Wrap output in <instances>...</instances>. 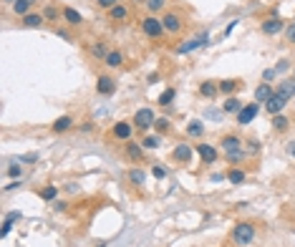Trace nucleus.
Listing matches in <instances>:
<instances>
[{
  "mask_svg": "<svg viewBox=\"0 0 295 247\" xmlns=\"http://www.w3.org/2000/svg\"><path fill=\"white\" fill-rule=\"evenodd\" d=\"M255 237H257V225L250 220H240L230 230V242L235 247H250L255 242Z\"/></svg>",
  "mask_w": 295,
  "mask_h": 247,
  "instance_id": "f257e3e1",
  "label": "nucleus"
},
{
  "mask_svg": "<svg viewBox=\"0 0 295 247\" xmlns=\"http://www.w3.org/2000/svg\"><path fill=\"white\" fill-rule=\"evenodd\" d=\"M139 28H142V33L147 36L149 41H161L164 38V23H161V15H144L142 20H139Z\"/></svg>",
  "mask_w": 295,
  "mask_h": 247,
  "instance_id": "f03ea898",
  "label": "nucleus"
},
{
  "mask_svg": "<svg viewBox=\"0 0 295 247\" xmlns=\"http://www.w3.org/2000/svg\"><path fill=\"white\" fill-rule=\"evenodd\" d=\"M154 121H156V114L144 106V109H137L134 111V116H132V123H134V129L139 131V134H149V131H154Z\"/></svg>",
  "mask_w": 295,
  "mask_h": 247,
  "instance_id": "7ed1b4c3",
  "label": "nucleus"
},
{
  "mask_svg": "<svg viewBox=\"0 0 295 247\" xmlns=\"http://www.w3.org/2000/svg\"><path fill=\"white\" fill-rule=\"evenodd\" d=\"M161 23H164V30L169 33V36H179L182 30H184V15L179 13V10H167L164 15H161Z\"/></svg>",
  "mask_w": 295,
  "mask_h": 247,
  "instance_id": "20e7f679",
  "label": "nucleus"
},
{
  "mask_svg": "<svg viewBox=\"0 0 295 247\" xmlns=\"http://www.w3.org/2000/svg\"><path fill=\"white\" fill-rule=\"evenodd\" d=\"M285 20L280 18V15H268V18H263L260 20V33L263 36H268V38H275V36H280V33H285Z\"/></svg>",
  "mask_w": 295,
  "mask_h": 247,
  "instance_id": "39448f33",
  "label": "nucleus"
},
{
  "mask_svg": "<svg viewBox=\"0 0 295 247\" xmlns=\"http://www.w3.org/2000/svg\"><path fill=\"white\" fill-rule=\"evenodd\" d=\"M194 154H197V157H200V162H202V164H207V167H210V164H215V162L220 159V149H217L215 144H210V141H202V139L194 144Z\"/></svg>",
  "mask_w": 295,
  "mask_h": 247,
  "instance_id": "423d86ee",
  "label": "nucleus"
},
{
  "mask_svg": "<svg viewBox=\"0 0 295 247\" xmlns=\"http://www.w3.org/2000/svg\"><path fill=\"white\" fill-rule=\"evenodd\" d=\"M116 88H119V83H116V78H114L111 73H99V76H96V94H99V96L111 99V96L116 94Z\"/></svg>",
  "mask_w": 295,
  "mask_h": 247,
  "instance_id": "0eeeda50",
  "label": "nucleus"
},
{
  "mask_svg": "<svg viewBox=\"0 0 295 247\" xmlns=\"http://www.w3.org/2000/svg\"><path fill=\"white\" fill-rule=\"evenodd\" d=\"M134 123H132V119H119V121L111 126V139H116V141H132V136H134Z\"/></svg>",
  "mask_w": 295,
  "mask_h": 247,
  "instance_id": "6e6552de",
  "label": "nucleus"
},
{
  "mask_svg": "<svg viewBox=\"0 0 295 247\" xmlns=\"http://www.w3.org/2000/svg\"><path fill=\"white\" fill-rule=\"evenodd\" d=\"M257 114H260V104L257 101H250V104H245L240 109V114L235 116V121H237V126H250V123L255 121Z\"/></svg>",
  "mask_w": 295,
  "mask_h": 247,
  "instance_id": "1a4fd4ad",
  "label": "nucleus"
},
{
  "mask_svg": "<svg viewBox=\"0 0 295 247\" xmlns=\"http://www.w3.org/2000/svg\"><path fill=\"white\" fill-rule=\"evenodd\" d=\"M192 157H194V146L187 144V141H179L174 149H172V159L177 164H192Z\"/></svg>",
  "mask_w": 295,
  "mask_h": 247,
  "instance_id": "9d476101",
  "label": "nucleus"
},
{
  "mask_svg": "<svg viewBox=\"0 0 295 247\" xmlns=\"http://www.w3.org/2000/svg\"><path fill=\"white\" fill-rule=\"evenodd\" d=\"M197 96H200V99H205V101L217 99V96H220V81H215V78L202 81V83L197 86Z\"/></svg>",
  "mask_w": 295,
  "mask_h": 247,
  "instance_id": "9b49d317",
  "label": "nucleus"
},
{
  "mask_svg": "<svg viewBox=\"0 0 295 247\" xmlns=\"http://www.w3.org/2000/svg\"><path fill=\"white\" fill-rule=\"evenodd\" d=\"M288 101H290L288 96H283L280 91H275V94L270 96V101H268V104H263V109H265L270 116H275V114H283V111H285Z\"/></svg>",
  "mask_w": 295,
  "mask_h": 247,
  "instance_id": "f8f14e48",
  "label": "nucleus"
},
{
  "mask_svg": "<svg viewBox=\"0 0 295 247\" xmlns=\"http://www.w3.org/2000/svg\"><path fill=\"white\" fill-rule=\"evenodd\" d=\"M124 154H126V159L129 162H134V164H142L144 162V157H147V149L142 146V141H126L124 144Z\"/></svg>",
  "mask_w": 295,
  "mask_h": 247,
  "instance_id": "ddd939ff",
  "label": "nucleus"
},
{
  "mask_svg": "<svg viewBox=\"0 0 295 247\" xmlns=\"http://www.w3.org/2000/svg\"><path fill=\"white\" fill-rule=\"evenodd\" d=\"M109 51H111V48H109V41H106V38H96V41L88 46V56H91L93 61H101V63L106 61Z\"/></svg>",
  "mask_w": 295,
  "mask_h": 247,
  "instance_id": "4468645a",
  "label": "nucleus"
},
{
  "mask_svg": "<svg viewBox=\"0 0 295 247\" xmlns=\"http://www.w3.org/2000/svg\"><path fill=\"white\" fill-rule=\"evenodd\" d=\"M245 81L242 78H222L220 81V94L227 99V96H235L237 91H242Z\"/></svg>",
  "mask_w": 295,
  "mask_h": 247,
  "instance_id": "2eb2a0df",
  "label": "nucleus"
},
{
  "mask_svg": "<svg viewBox=\"0 0 295 247\" xmlns=\"http://www.w3.org/2000/svg\"><path fill=\"white\" fill-rule=\"evenodd\" d=\"M20 25H23V28H43V25H46L43 10H33V13L23 15V18H20Z\"/></svg>",
  "mask_w": 295,
  "mask_h": 247,
  "instance_id": "dca6fc26",
  "label": "nucleus"
},
{
  "mask_svg": "<svg viewBox=\"0 0 295 247\" xmlns=\"http://www.w3.org/2000/svg\"><path fill=\"white\" fill-rule=\"evenodd\" d=\"M76 126V119L71 116V114H63V116H58L56 121L51 123V131L53 134H66V131H71Z\"/></svg>",
  "mask_w": 295,
  "mask_h": 247,
  "instance_id": "f3484780",
  "label": "nucleus"
},
{
  "mask_svg": "<svg viewBox=\"0 0 295 247\" xmlns=\"http://www.w3.org/2000/svg\"><path fill=\"white\" fill-rule=\"evenodd\" d=\"M270 126H273V131L275 134H288L290 131V116H285V114H275V116H270Z\"/></svg>",
  "mask_w": 295,
  "mask_h": 247,
  "instance_id": "a211bd4d",
  "label": "nucleus"
},
{
  "mask_svg": "<svg viewBox=\"0 0 295 247\" xmlns=\"http://www.w3.org/2000/svg\"><path fill=\"white\" fill-rule=\"evenodd\" d=\"M106 18H109L111 23H124V20L129 18V5H126V3L121 0L119 5H114V8H111V10L106 13Z\"/></svg>",
  "mask_w": 295,
  "mask_h": 247,
  "instance_id": "6ab92c4d",
  "label": "nucleus"
},
{
  "mask_svg": "<svg viewBox=\"0 0 295 247\" xmlns=\"http://www.w3.org/2000/svg\"><path fill=\"white\" fill-rule=\"evenodd\" d=\"M184 131H187V136H189V139H197V141H200V139L205 136L207 126H205V121H202V119H189Z\"/></svg>",
  "mask_w": 295,
  "mask_h": 247,
  "instance_id": "aec40b11",
  "label": "nucleus"
},
{
  "mask_svg": "<svg viewBox=\"0 0 295 247\" xmlns=\"http://www.w3.org/2000/svg\"><path fill=\"white\" fill-rule=\"evenodd\" d=\"M36 3H38V0H15V3L10 5V10H13V15H18V18H23V15H28V13H33V8H36Z\"/></svg>",
  "mask_w": 295,
  "mask_h": 247,
  "instance_id": "412c9836",
  "label": "nucleus"
},
{
  "mask_svg": "<svg viewBox=\"0 0 295 247\" xmlns=\"http://www.w3.org/2000/svg\"><path fill=\"white\" fill-rule=\"evenodd\" d=\"M63 23L71 25V28H78V25L83 23V15H81L76 8H71V5H63Z\"/></svg>",
  "mask_w": 295,
  "mask_h": 247,
  "instance_id": "4be33fe9",
  "label": "nucleus"
},
{
  "mask_svg": "<svg viewBox=\"0 0 295 247\" xmlns=\"http://www.w3.org/2000/svg\"><path fill=\"white\" fill-rule=\"evenodd\" d=\"M124 61H126V58H124V53H121L119 48H111V51H109V56H106V61H104V66H106L109 71H116V68H121V66H124Z\"/></svg>",
  "mask_w": 295,
  "mask_h": 247,
  "instance_id": "5701e85b",
  "label": "nucleus"
},
{
  "mask_svg": "<svg viewBox=\"0 0 295 247\" xmlns=\"http://www.w3.org/2000/svg\"><path fill=\"white\" fill-rule=\"evenodd\" d=\"M144 10H147L149 15H164L167 10H169V0H144Z\"/></svg>",
  "mask_w": 295,
  "mask_h": 247,
  "instance_id": "b1692460",
  "label": "nucleus"
},
{
  "mask_svg": "<svg viewBox=\"0 0 295 247\" xmlns=\"http://www.w3.org/2000/svg\"><path fill=\"white\" fill-rule=\"evenodd\" d=\"M126 179H129V184L144 187V184H147V172H144L142 167H132V169L126 172Z\"/></svg>",
  "mask_w": 295,
  "mask_h": 247,
  "instance_id": "393cba45",
  "label": "nucleus"
},
{
  "mask_svg": "<svg viewBox=\"0 0 295 247\" xmlns=\"http://www.w3.org/2000/svg\"><path fill=\"white\" fill-rule=\"evenodd\" d=\"M224 177H227L230 184H245V182H247V172H245L242 167H230Z\"/></svg>",
  "mask_w": 295,
  "mask_h": 247,
  "instance_id": "a878e982",
  "label": "nucleus"
},
{
  "mask_svg": "<svg viewBox=\"0 0 295 247\" xmlns=\"http://www.w3.org/2000/svg\"><path fill=\"white\" fill-rule=\"evenodd\" d=\"M161 134H156V131H149V134H142V146L147 149V151H151V149H159L161 146Z\"/></svg>",
  "mask_w": 295,
  "mask_h": 247,
  "instance_id": "bb28decb",
  "label": "nucleus"
},
{
  "mask_svg": "<svg viewBox=\"0 0 295 247\" xmlns=\"http://www.w3.org/2000/svg\"><path fill=\"white\" fill-rule=\"evenodd\" d=\"M43 15H46V23H58V20H63V8L48 3V5L43 8Z\"/></svg>",
  "mask_w": 295,
  "mask_h": 247,
  "instance_id": "cd10ccee",
  "label": "nucleus"
},
{
  "mask_svg": "<svg viewBox=\"0 0 295 247\" xmlns=\"http://www.w3.org/2000/svg\"><path fill=\"white\" fill-rule=\"evenodd\" d=\"M273 94H275V88H273L270 83H260V86L255 88V94H252V96H255V101H257V104H268Z\"/></svg>",
  "mask_w": 295,
  "mask_h": 247,
  "instance_id": "c85d7f7f",
  "label": "nucleus"
},
{
  "mask_svg": "<svg viewBox=\"0 0 295 247\" xmlns=\"http://www.w3.org/2000/svg\"><path fill=\"white\" fill-rule=\"evenodd\" d=\"M242 106H245V104H242L237 96H227V99H224V104H222V111H224V114H230V116H237Z\"/></svg>",
  "mask_w": 295,
  "mask_h": 247,
  "instance_id": "c756f323",
  "label": "nucleus"
},
{
  "mask_svg": "<svg viewBox=\"0 0 295 247\" xmlns=\"http://www.w3.org/2000/svg\"><path fill=\"white\" fill-rule=\"evenodd\" d=\"M38 197L43 199V202H56L58 199V184H46L38 189Z\"/></svg>",
  "mask_w": 295,
  "mask_h": 247,
  "instance_id": "7c9ffc66",
  "label": "nucleus"
},
{
  "mask_svg": "<svg viewBox=\"0 0 295 247\" xmlns=\"http://www.w3.org/2000/svg\"><path fill=\"white\" fill-rule=\"evenodd\" d=\"M174 99H177V88H164V91L159 94L156 104H159V106H172V104H174Z\"/></svg>",
  "mask_w": 295,
  "mask_h": 247,
  "instance_id": "2f4dec72",
  "label": "nucleus"
},
{
  "mask_svg": "<svg viewBox=\"0 0 295 247\" xmlns=\"http://www.w3.org/2000/svg\"><path fill=\"white\" fill-rule=\"evenodd\" d=\"M260 149H263V146H260V139H257V136L245 139V151H247L250 157H257V154H260Z\"/></svg>",
  "mask_w": 295,
  "mask_h": 247,
  "instance_id": "473e14b6",
  "label": "nucleus"
},
{
  "mask_svg": "<svg viewBox=\"0 0 295 247\" xmlns=\"http://www.w3.org/2000/svg\"><path fill=\"white\" fill-rule=\"evenodd\" d=\"M154 131H156V134H161V136H167V134L172 131V121H169L167 116H159V119L154 121Z\"/></svg>",
  "mask_w": 295,
  "mask_h": 247,
  "instance_id": "72a5a7b5",
  "label": "nucleus"
},
{
  "mask_svg": "<svg viewBox=\"0 0 295 247\" xmlns=\"http://www.w3.org/2000/svg\"><path fill=\"white\" fill-rule=\"evenodd\" d=\"M202 41H205V38H192V41H187L184 46H179L177 53H179V56H182V53H189V51H194L197 46H202Z\"/></svg>",
  "mask_w": 295,
  "mask_h": 247,
  "instance_id": "f704fd0d",
  "label": "nucleus"
},
{
  "mask_svg": "<svg viewBox=\"0 0 295 247\" xmlns=\"http://www.w3.org/2000/svg\"><path fill=\"white\" fill-rule=\"evenodd\" d=\"M5 174H8L10 179H20V177H23V162H18V164H10V167L5 169Z\"/></svg>",
  "mask_w": 295,
  "mask_h": 247,
  "instance_id": "c9c22d12",
  "label": "nucleus"
},
{
  "mask_svg": "<svg viewBox=\"0 0 295 247\" xmlns=\"http://www.w3.org/2000/svg\"><path fill=\"white\" fill-rule=\"evenodd\" d=\"M275 91H280L283 96H288V99H293V94H295V81H283Z\"/></svg>",
  "mask_w": 295,
  "mask_h": 247,
  "instance_id": "e433bc0d",
  "label": "nucleus"
},
{
  "mask_svg": "<svg viewBox=\"0 0 295 247\" xmlns=\"http://www.w3.org/2000/svg\"><path fill=\"white\" fill-rule=\"evenodd\" d=\"M119 3H121V0H96L93 5H96L99 10H104V13H109V10H111L114 5H119Z\"/></svg>",
  "mask_w": 295,
  "mask_h": 247,
  "instance_id": "4c0bfd02",
  "label": "nucleus"
},
{
  "mask_svg": "<svg viewBox=\"0 0 295 247\" xmlns=\"http://www.w3.org/2000/svg\"><path fill=\"white\" fill-rule=\"evenodd\" d=\"M285 41H288V46H295V23H288V28H285Z\"/></svg>",
  "mask_w": 295,
  "mask_h": 247,
  "instance_id": "58836bf2",
  "label": "nucleus"
},
{
  "mask_svg": "<svg viewBox=\"0 0 295 247\" xmlns=\"http://www.w3.org/2000/svg\"><path fill=\"white\" fill-rule=\"evenodd\" d=\"M151 174H154L156 179H164V177H167V169L159 167V164H151Z\"/></svg>",
  "mask_w": 295,
  "mask_h": 247,
  "instance_id": "ea45409f",
  "label": "nucleus"
},
{
  "mask_svg": "<svg viewBox=\"0 0 295 247\" xmlns=\"http://www.w3.org/2000/svg\"><path fill=\"white\" fill-rule=\"evenodd\" d=\"M288 68H290V61H288V58H283V61L275 63V73H278V76H280V73H285Z\"/></svg>",
  "mask_w": 295,
  "mask_h": 247,
  "instance_id": "a19ab883",
  "label": "nucleus"
},
{
  "mask_svg": "<svg viewBox=\"0 0 295 247\" xmlns=\"http://www.w3.org/2000/svg\"><path fill=\"white\" fill-rule=\"evenodd\" d=\"M51 204H53L56 212H66V209H69V202H66V199H56V202H51Z\"/></svg>",
  "mask_w": 295,
  "mask_h": 247,
  "instance_id": "79ce46f5",
  "label": "nucleus"
},
{
  "mask_svg": "<svg viewBox=\"0 0 295 247\" xmlns=\"http://www.w3.org/2000/svg\"><path fill=\"white\" fill-rule=\"evenodd\" d=\"M10 230H13V222L3 220V227H0V237H8V235H10Z\"/></svg>",
  "mask_w": 295,
  "mask_h": 247,
  "instance_id": "37998d69",
  "label": "nucleus"
},
{
  "mask_svg": "<svg viewBox=\"0 0 295 247\" xmlns=\"http://www.w3.org/2000/svg\"><path fill=\"white\" fill-rule=\"evenodd\" d=\"M20 217H23V214H20L18 209H13V212H8V214H5V220H8V222H18Z\"/></svg>",
  "mask_w": 295,
  "mask_h": 247,
  "instance_id": "c03bdc74",
  "label": "nucleus"
},
{
  "mask_svg": "<svg viewBox=\"0 0 295 247\" xmlns=\"http://www.w3.org/2000/svg\"><path fill=\"white\" fill-rule=\"evenodd\" d=\"M275 76H278V73H275V68H268V71L263 73V78H265V83H270V81H273Z\"/></svg>",
  "mask_w": 295,
  "mask_h": 247,
  "instance_id": "a18cd8bd",
  "label": "nucleus"
},
{
  "mask_svg": "<svg viewBox=\"0 0 295 247\" xmlns=\"http://www.w3.org/2000/svg\"><path fill=\"white\" fill-rule=\"evenodd\" d=\"M285 151H288V157H293V159H295V139L285 144Z\"/></svg>",
  "mask_w": 295,
  "mask_h": 247,
  "instance_id": "49530a36",
  "label": "nucleus"
},
{
  "mask_svg": "<svg viewBox=\"0 0 295 247\" xmlns=\"http://www.w3.org/2000/svg\"><path fill=\"white\" fill-rule=\"evenodd\" d=\"M78 129H81L83 134H88V131H93V121H83L81 126H78Z\"/></svg>",
  "mask_w": 295,
  "mask_h": 247,
  "instance_id": "de8ad7c7",
  "label": "nucleus"
},
{
  "mask_svg": "<svg viewBox=\"0 0 295 247\" xmlns=\"http://www.w3.org/2000/svg\"><path fill=\"white\" fill-rule=\"evenodd\" d=\"M56 36H61V38H66V41H71V36H69V30H63V28H58V25H56Z\"/></svg>",
  "mask_w": 295,
  "mask_h": 247,
  "instance_id": "09e8293b",
  "label": "nucleus"
},
{
  "mask_svg": "<svg viewBox=\"0 0 295 247\" xmlns=\"http://www.w3.org/2000/svg\"><path fill=\"white\" fill-rule=\"evenodd\" d=\"M20 187V179H13L10 184H5V192H13V189H18Z\"/></svg>",
  "mask_w": 295,
  "mask_h": 247,
  "instance_id": "8fccbe9b",
  "label": "nucleus"
},
{
  "mask_svg": "<svg viewBox=\"0 0 295 247\" xmlns=\"http://www.w3.org/2000/svg\"><path fill=\"white\" fill-rule=\"evenodd\" d=\"M38 159V154H25V157H20L18 162H36Z\"/></svg>",
  "mask_w": 295,
  "mask_h": 247,
  "instance_id": "3c124183",
  "label": "nucleus"
},
{
  "mask_svg": "<svg viewBox=\"0 0 295 247\" xmlns=\"http://www.w3.org/2000/svg\"><path fill=\"white\" fill-rule=\"evenodd\" d=\"M293 73H295V66H293Z\"/></svg>",
  "mask_w": 295,
  "mask_h": 247,
  "instance_id": "603ef678",
  "label": "nucleus"
}]
</instances>
